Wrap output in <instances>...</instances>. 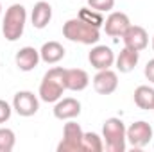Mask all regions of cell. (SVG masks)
<instances>
[{
	"label": "cell",
	"instance_id": "obj_1",
	"mask_svg": "<svg viewBox=\"0 0 154 152\" xmlns=\"http://www.w3.org/2000/svg\"><path fill=\"white\" fill-rule=\"evenodd\" d=\"M65 75H66V68H61V66H54L43 75L38 91L39 99L43 102H57L63 97V91L66 90Z\"/></svg>",
	"mask_w": 154,
	"mask_h": 152
},
{
	"label": "cell",
	"instance_id": "obj_2",
	"mask_svg": "<svg viewBox=\"0 0 154 152\" xmlns=\"http://www.w3.org/2000/svg\"><path fill=\"white\" fill-rule=\"evenodd\" d=\"M63 36L68 41L81 45H95L100 39V29L82 22L81 18H70L63 25Z\"/></svg>",
	"mask_w": 154,
	"mask_h": 152
},
{
	"label": "cell",
	"instance_id": "obj_3",
	"mask_svg": "<svg viewBox=\"0 0 154 152\" xmlns=\"http://www.w3.org/2000/svg\"><path fill=\"white\" fill-rule=\"evenodd\" d=\"M25 22H27V11L22 4H13L4 16V23H2V34L7 41H16L22 38L23 29H25Z\"/></svg>",
	"mask_w": 154,
	"mask_h": 152
},
{
	"label": "cell",
	"instance_id": "obj_4",
	"mask_svg": "<svg viewBox=\"0 0 154 152\" xmlns=\"http://www.w3.org/2000/svg\"><path fill=\"white\" fill-rule=\"evenodd\" d=\"M125 125L120 118H108L102 125V140L106 141V149L109 152H124L127 147L125 140Z\"/></svg>",
	"mask_w": 154,
	"mask_h": 152
},
{
	"label": "cell",
	"instance_id": "obj_5",
	"mask_svg": "<svg viewBox=\"0 0 154 152\" xmlns=\"http://www.w3.org/2000/svg\"><path fill=\"white\" fill-rule=\"evenodd\" d=\"M82 129L75 122H68L63 127V140L57 145V152H82Z\"/></svg>",
	"mask_w": 154,
	"mask_h": 152
},
{
	"label": "cell",
	"instance_id": "obj_6",
	"mask_svg": "<svg viewBox=\"0 0 154 152\" xmlns=\"http://www.w3.org/2000/svg\"><path fill=\"white\" fill-rule=\"evenodd\" d=\"M125 140L127 143L133 147V149H143L151 143L152 140V127L143 122V120H138L134 123H131L125 131Z\"/></svg>",
	"mask_w": 154,
	"mask_h": 152
},
{
	"label": "cell",
	"instance_id": "obj_7",
	"mask_svg": "<svg viewBox=\"0 0 154 152\" xmlns=\"http://www.w3.org/2000/svg\"><path fill=\"white\" fill-rule=\"evenodd\" d=\"M13 109L20 116H32L38 113L39 100L32 91H27V90L18 91L13 99Z\"/></svg>",
	"mask_w": 154,
	"mask_h": 152
},
{
	"label": "cell",
	"instance_id": "obj_8",
	"mask_svg": "<svg viewBox=\"0 0 154 152\" xmlns=\"http://www.w3.org/2000/svg\"><path fill=\"white\" fill-rule=\"evenodd\" d=\"M88 61L95 70H108L115 65V52L106 45H97L90 50Z\"/></svg>",
	"mask_w": 154,
	"mask_h": 152
},
{
	"label": "cell",
	"instance_id": "obj_9",
	"mask_svg": "<svg viewBox=\"0 0 154 152\" xmlns=\"http://www.w3.org/2000/svg\"><path fill=\"white\" fill-rule=\"evenodd\" d=\"M129 25H131L129 16H127L125 13L115 11V13H111V14L104 20V25H102V27H104V31H106L108 36H111V38H122L124 32L129 29Z\"/></svg>",
	"mask_w": 154,
	"mask_h": 152
},
{
	"label": "cell",
	"instance_id": "obj_10",
	"mask_svg": "<svg viewBox=\"0 0 154 152\" xmlns=\"http://www.w3.org/2000/svg\"><path fill=\"white\" fill-rule=\"evenodd\" d=\"M124 45L131 50H136V52H142L147 48L149 45V34L143 27L140 25H129V29L124 32Z\"/></svg>",
	"mask_w": 154,
	"mask_h": 152
},
{
	"label": "cell",
	"instance_id": "obj_11",
	"mask_svg": "<svg viewBox=\"0 0 154 152\" xmlns=\"http://www.w3.org/2000/svg\"><path fill=\"white\" fill-rule=\"evenodd\" d=\"M93 88L99 95H111L118 88V75L111 68L99 70L97 75L93 77Z\"/></svg>",
	"mask_w": 154,
	"mask_h": 152
},
{
	"label": "cell",
	"instance_id": "obj_12",
	"mask_svg": "<svg viewBox=\"0 0 154 152\" xmlns=\"http://www.w3.org/2000/svg\"><path fill=\"white\" fill-rule=\"evenodd\" d=\"M79 114H81V102L72 97L59 99L54 106V116L57 120H72Z\"/></svg>",
	"mask_w": 154,
	"mask_h": 152
},
{
	"label": "cell",
	"instance_id": "obj_13",
	"mask_svg": "<svg viewBox=\"0 0 154 152\" xmlns=\"http://www.w3.org/2000/svg\"><path fill=\"white\" fill-rule=\"evenodd\" d=\"M39 50H36L34 47H23L16 52L14 56V61H16V66L22 70V72H31L38 66L39 63Z\"/></svg>",
	"mask_w": 154,
	"mask_h": 152
},
{
	"label": "cell",
	"instance_id": "obj_14",
	"mask_svg": "<svg viewBox=\"0 0 154 152\" xmlns=\"http://www.w3.org/2000/svg\"><path fill=\"white\" fill-rule=\"evenodd\" d=\"M90 84V75L82 68H70L65 75V86L70 91H82Z\"/></svg>",
	"mask_w": 154,
	"mask_h": 152
},
{
	"label": "cell",
	"instance_id": "obj_15",
	"mask_svg": "<svg viewBox=\"0 0 154 152\" xmlns=\"http://www.w3.org/2000/svg\"><path fill=\"white\" fill-rule=\"evenodd\" d=\"M52 20V5L45 0H39L34 4L32 13H31V22L34 29H45L48 22Z\"/></svg>",
	"mask_w": 154,
	"mask_h": 152
},
{
	"label": "cell",
	"instance_id": "obj_16",
	"mask_svg": "<svg viewBox=\"0 0 154 152\" xmlns=\"http://www.w3.org/2000/svg\"><path fill=\"white\" fill-rule=\"evenodd\" d=\"M138 61H140V52L124 47V48L120 50V54L115 57L116 70H118L120 74H129V72H133V70L136 68Z\"/></svg>",
	"mask_w": 154,
	"mask_h": 152
},
{
	"label": "cell",
	"instance_id": "obj_17",
	"mask_svg": "<svg viewBox=\"0 0 154 152\" xmlns=\"http://www.w3.org/2000/svg\"><path fill=\"white\" fill-rule=\"evenodd\" d=\"M39 57L47 65H56L65 57V47L57 41H47L39 50Z\"/></svg>",
	"mask_w": 154,
	"mask_h": 152
},
{
	"label": "cell",
	"instance_id": "obj_18",
	"mask_svg": "<svg viewBox=\"0 0 154 152\" xmlns=\"http://www.w3.org/2000/svg\"><path fill=\"white\" fill-rule=\"evenodd\" d=\"M134 104L140 109H154V88L151 86H138L134 90Z\"/></svg>",
	"mask_w": 154,
	"mask_h": 152
},
{
	"label": "cell",
	"instance_id": "obj_19",
	"mask_svg": "<svg viewBox=\"0 0 154 152\" xmlns=\"http://www.w3.org/2000/svg\"><path fill=\"white\" fill-rule=\"evenodd\" d=\"M77 18H81L82 22H86V23H90V25H93V27H97V29H100V27L104 25V16H102V13L91 9V7H82V9L79 11Z\"/></svg>",
	"mask_w": 154,
	"mask_h": 152
},
{
	"label": "cell",
	"instance_id": "obj_20",
	"mask_svg": "<svg viewBox=\"0 0 154 152\" xmlns=\"http://www.w3.org/2000/svg\"><path fill=\"white\" fill-rule=\"evenodd\" d=\"M104 141L95 132H84L82 136V152H102Z\"/></svg>",
	"mask_w": 154,
	"mask_h": 152
},
{
	"label": "cell",
	"instance_id": "obj_21",
	"mask_svg": "<svg viewBox=\"0 0 154 152\" xmlns=\"http://www.w3.org/2000/svg\"><path fill=\"white\" fill-rule=\"evenodd\" d=\"M14 143H16L14 132L7 127H0V152H11L14 149Z\"/></svg>",
	"mask_w": 154,
	"mask_h": 152
},
{
	"label": "cell",
	"instance_id": "obj_22",
	"mask_svg": "<svg viewBox=\"0 0 154 152\" xmlns=\"http://www.w3.org/2000/svg\"><path fill=\"white\" fill-rule=\"evenodd\" d=\"M88 5L99 13H106V11H111L115 7V0H86Z\"/></svg>",
	"mask_w": 154,
	"mask_h": 152
},
{
	"label": "cell",
	"instance_id": "obj_23",
	"mask_svg": "<svg viewBox=\"0 0 154 152\" xmlns=\"http://www.w3.org/2000/svg\"><path fill=\"white\" fill-rule=\"evenodd\" d=\"M11 113H13V108L0 99V123H5L9 118H11Z\"/></svg>",
	"mask_w": 154,
	"mask_h": 152
},
{
	"label": "cell",
	"instance_id": "obj_24",
	"mask_svg": "<svg viewBox=\"0 0 154 152\" xmlns=\"http://www.w3.org/2000/svg\"><path fill=\"white\" fill-rule=\"evenodd\" d=\"M143 74L147 77V81H151L154 84V59H151V61L145 65V72H143Z\"/></svg>",
	"mask_w": 154,
	"mask_h": 152
},
{
	"label": "cell",
	"instance_id": "obj_25",
	"mask_svg": "<svg viewBox=\"0 0 154 152\" xmlns=\"http://www.w3.org/2000/svg\"><path fill=\"white\" fill-rule=\"evenodd\" d=\"M152 50H154V36H152Z\"/></svg>",
	"mask_w": 154,
	"mask_h": 152
},
{
	"label": "cell",
	"instance_id": "obj_26",
	"mask_svg": "<svg viewBox=\"0 0 154 152\" xmlns=\"http://www.w3.org/2000/svg\"><path fill=\"white\" fill-rule=\"evenodd\" d=\"M0 14H2V4H0Z\"/></svg>",
	"mask_w": 154,
	"mask_h": 152
}]
</instances>
